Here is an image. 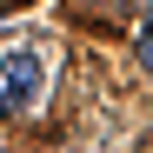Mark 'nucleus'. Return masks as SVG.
Here are the masks:
<instances>
[{
	"label": "nucleus",
	"mask_w": 153,
	"mask_h": 153,
	"mask_svg": "<svg viewBox=\"0 0 153 153\" xmlns=\"http://www.w3.org/2000/svg\"><path fill=\"white\" fill-rule=\"evenodd\" d=\"M0 93H7V107L27 113L33 100H40V60H33V53H13V60H7V73H0Z\"/></svg>",
	"instance_id": "nucleus-1"
},
{
	"label": "nucleus",
	"mask_w": 153,
	"mask_h": 153,
	"mask_svg": "<svg viewBox=\"0 0 153 153\" xmlns=\"http://www.w3.org/2000/svg\"><path fill=\"white\" fill-rule=\"evenodd\" d=\"M93 7H113V0H93Z\"/></svg>",
	"instance_id": "nucleus-3"
},
{
	"label": "nucleus",
	"mask_w": 153,
	"mask_h": 153,
	"mask_svg": "<svg viewBox=\"0 0 153 153\" xmlns=\"http://www.w3.org/2000/svg\"><path fill=\"white\" fill-rule=\"evenodd\" d=\"M0 107H7V93H0Z\"/></svg>",
	"instance_id": "nucleus-4"
},
{
	"label": "nucleus",
	"mask_w": 153,
	"mask_h": 153,
	"mask_svg": "<svg viewBox=\"0 0 153 153\" xmlns=\"http://www.w3.org/2000/svg\"><path fill=\"white\" fill-rule=\"evenodd\" d=\"M140 67H146V73H153V7H146V13H140Z\"/></svg>",
	"instance_id": "nucleus-2"
}]
</instances>
